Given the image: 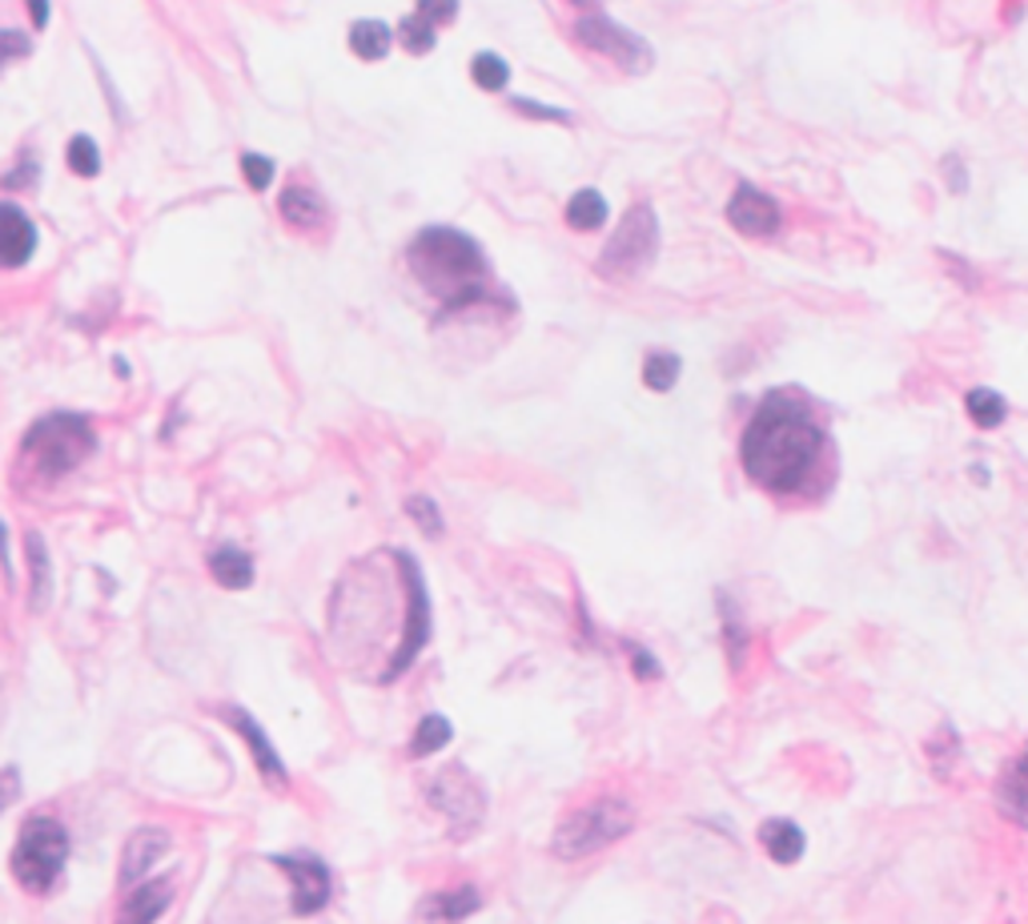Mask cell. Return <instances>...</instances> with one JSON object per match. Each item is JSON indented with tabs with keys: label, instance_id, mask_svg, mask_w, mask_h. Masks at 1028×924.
I'll list each match as a JSON object with an SVG mask.
<instances>
[{
	"label": "cell",
	"instance_id": "cell-13",
	"mask_svg": "<svg viewBox=\"0 0 1028 924\" xmlns=\"http://www.w3.org/2000/svg\"><path fill=\"white\" fill-rule=\"evenodd\" d=\"M165 853H169V832H161V828L134 832V836L125 841V853H121V888L141 884L145 876H149V868H154Z\"/></svg>",
	"mask_w": 1028,
	"mask_h": 924
},
{
	"label": "cell",
	"instance_id": "cell-16",
	"mask_svg": "<svg viewBox=\"0 0 1028 924\" xmlns=\"http://www.w3.org/2000/svg\"><path fill=\"white\" fill-rule=\"evenodd\" d=\"M997 808L1012 824L1028 828V748L1017 764H1008L1005 776L997 780Z\"/></svg>",
	"mask_w": 1028,
	"mask_h": 924
},
{
	"label": "cell",
	"instance_id": "cell-38",
	"mask_svg": "<svg viewBox=\"0 0 1028 924\" xmlns=\"http://www.w3.org/2000/svg\"><path fill=\"white\" fill-rule=\"evenodd\" d=\"M29 17L37 29H45L49 24V0H29Z\"/></svg>",
	"mask_w": 1028,
	"mask_h": 924
},
{
	"label": "cell",
	"instance_id": "cell-25",
	"mask_svg": "<svg viewBox=\"0 0 1028 924\" xmlns=\"http://www.w3.org/2000/svg\"><path fill=\"white\" fill-rule=\"evenodd\" d=\"M679 374H683V358H679L675 350H651L648 358H643V386L655 394H668L675 391Z\"/></svg>",
	"mask_w": 1028,
	"mask_h": 924
},
{
	"label": "cell",
	"instance_id": "cell-32",
	"mask_svg": "<svg viewBox=\"0 0 1028 924\" xmlns=\"http://www.w3.org/2000/svg\"><path fill=\"white\" fill-rule=\"evenodd\" d=\"M623 651H627V659H631V671H635V679H643V684H651V679H659L663 676V663H659L655 656H651L648 647L639 643V639H627L623 643Z\"/></svg>",
	"mask_w": 1028,
	"mask_h": 924
},
{
	"label": "cell",
	"instance_id": "cell-24",
	"mask_svg": "<svg viewBox=\"0 0 1028 924\" xmlns=\"http://www.w3.org/2000/svg\"><path fill=\"white\" fill-rule=\"evenodd\" d=\"M346 41H350V52L358 61H382L394 45V32H391V24H382V21H354Z\"/></svg>",
	"mask_w": 1028,
	"mask_h": 924
},
{
	"label": "cell",
	"instance_id": "cell-17",
	"mask_svg": "<svg viewBox=\"0 0 1028 924\" xmlns=\"http://www.w3.org/2000/svg\"><path fill=\"white\" fill-rule=\"evenodd\" d=\"M478 908H483V896H478V888H471V884L451 888V893H434L422 901V916H426V921H443V924L466 921V916H474Z\"/></svg>",
	"mask_w": 1028,
	"mask_h": 924
},
{
	"label": "cell",
	"instance_id": "cell-2",
	"mask_svg": "<svg viewBox=\"0 0 1028 924\" xmlns=\"http://www.w3.org/2000/svg\"><path fill=\"white\" fill-rule=\"evenodd\" d=\"M406 266H411V274L431 289L434 298L443 302V314H458V309H474L483 306V302L498 298L491 286L486 254L463 229L451 226L422 229L411 242V249H406Z\"/></svg>",
	"mask_w": 1028,
	"mask_h": 924
},
{
	"label": "cell",
	"instance_id": "cell-8",
	"mask_svg": "<svg viewBox=\"0 0 1028 924\" xmlns=\"http://www.w3.org/2000/svg\"><path fill=\"white\" fill-rule=\"evenodd\" d=\"M394 559H398L402 583H406V619H402L398 651H394V659L386 663V671H382V684L398 679L402 671L411 668L414 659L422 656V647L431 643V596H426V583H422L418 563H414V554H406V551H398Z\"/></svg>",
	"mask_w": 1028,
	"mask_h": 924
},
{
	"label": "cell",
	"instance_id": "cell-30",
	"mask_svg": "<svg viewBox=\"0 0 1028 924\" xmlns=\"http://www.w3.org/2000/svg\"><path fill=\"white\" fill-rule=\"evenodd\" d=\"M398 41L406 52H414V57H422V52H431L434 41H438V32H434V24H426L414 12V17H406V21L398 24Z\"/></svg>",
	"mask_w": 1028,
	"mask_h": 924
},
{
	"label": "cell",
	"instance_id": "cell-37",
	"mask_svg": "<svg viewBox=\"0 0 1028 924\" xmlns=\"http://www.w3.org/2000/svg\"><path fill=\"white\" fill-rule=\"evenodd\" d=\"M945 177H948V185H952V194H968V169L957 154L945 157Z\"/></svg>",
	"mask_w": 1028,
	"mask_h": 924
},
{
	"label": "cell",
	"instance_id": "cell-29",
	"mask_svg": "<svg viewBox=\"0 0 1028 924\" xmlns=\"http://www.w3.org/2000/svg\"><path fill=\"white\" fill-rule=\"evenodd\" d=\"M65 157H69V169L77 177H97V174H101V149H97L93 137L77 134L69 141V149H65Z\"/></svg>",
	"mask_w": 1028,
	"mask_h": 924
},
{
	"label": "cell",
	"instance_id": "cell-31",
	"mask_svg": "<svg viewBox=\"0 0 1028 924\" xmlns=\"http://www.w3.org/2000/svg\"><path fill=\"white\" fill-rule=\"evenodd\" d=\"M406 514H411L414 523H418L422 534H431V539H438V534H443V511H438V503H434V499H426V494H414V499H406Z\"/></svg>",
	"mask_w": 1028,
	"mask_h": 924
},
{
	"label": "cell",
	"instance_id": "cell-22",
	"mask_svg": "<svg viewBox=\"0 0 1028 924\" xmlns=\"http://www.w3.org/2000/svg\"><path fill=\"white\" fill-rule=\"evenodd\" d=\"M278 209L286 217V226L294 229H314L326 222V201L314 189H306V185H289L286 194H281Z\"/></svg>",
	"mask_w": 1028,
	"mask_h": 924
},
{
	"label": "cell",
	"instance_id": "cell-39",
	"mask_svg": "<svg viewBox=\"0 0 1028 924\" xmlns=\"http://www.w3.org/2000/svg\"><path fill=\"white\" fill-rule=\"evenodd\" d=\"M571 4H579V9H595L599 0H571Z\"/></svg>",
	"mask_w": 1028,
	"mask_h": 924
},
{
	"label": "cell",
	"instance_id": "cell-10",
	"mask_svg": "<svg viewBox=\"0 0 1028 924\" xmlns=\"http://www.w3.org/2000/svg\"><path fill=\"white\" fill-rule=\"evenodd\" d=\"M728 222L740 229L743 237H755V242H763V237L780 234L783 209H780V201H775L771 194L755 189L751 181H740V185H735V194H731V201H728Z\"/></svg>",
	"mask_w": 1028,
	"mask_h": 924
},
{
	"label": "cell",
	"instance_id": "cell-26",
	"mask_svg": "<svg viewBox=\"0 0 1028 924\" xmlns=\"http://www.w3.org/2000/svg\"><path fill=\"white\" fill-rule=\"evenodd\" d=\"M454 739V728H451V719L446 716H422L418 719V728H414V736H411V756L414 760H426V756H434V751H443L446 744Z\"/></svg>",
	"mask_w": 1028,
	"mask_h": 924
},
{
	"label": "cell",
	"instance_id": "cell-6",
	"mask_svg": "<svg viewBox=\"0 0 1028 924\" xmlns=\"http://www.w3.org/2000/svg\"><path fill=\"white\" fill-rule=\"evenodd\" d=\"M659 257V217L651 206H635L623 214L615 234L607 237V246L599 254V274L607 282H631V277L648 274Z\"/></svg>",
	"mask_w": 1028,
	"mask_h": 924
},
{
	"label": "cell",
	"instance_id": "cell-18",
	"mask_svg": "<svg viewBox=\"0 0 1028 924\" xmlns=\"http://www.w3.org/2000/svg\"><path fill=\"white\" fill-rule=\"evenodd\" d=\"M24 554H29V607L32 611H45L52 599V563H49V547L37 531L24 534Z\"/></svg>",
	"mask_w": 1028,
	"mask_h": 924
},
{
	"label": "cell",
	"instance_id": "cell-23",
	"mask_svg": "<svg viewBox=\"0 0 1028 924\" xmlns=\"http://www.w3.org/2000/svg\"><path fill=\"white\" fill-rule=\"evenodd\" d=\"M563 217H566V226L579 229V234H595V229H603V222H607V197L599 194V189H575L571 201H566Z\"/></svg>",
	"mask_w": 1028,
	"mask_h": 924
},
{
	"label": "cell",
	"instance_id": "cell-36",
	"mask_svg": "<svg viewBox=\"0 0 1028 924\" xmlns=\"http://www.w3.org/2000/svg\"><path fill=\"white\" fill-rule=\"evenodd\" d=\"M418 17L426 24H451L458 17V0H418Z\"/></svg>",
	"mask_w": 1028,
	"mask_h": 924
},
{
	"label": "cell",
	"instance_id": "cell-34",
	"mask_svg": "<svg viewBox=\"0 0 1028 924\" xmlns=\"http://www.w3.org/2000/svg\"><path fill=\"white\" fill-rule=\"evenodd\" d=\"M32 52V41L24 37V32L17 29H0V72L9 69L12 61H24Z\"/></svg>",
	"mask_w": 1028,
	"mask_h": 924
},
{
	"label": "cell",
	"instance_id": "cell-4",
	"mask_svg": "<svg viewBox=\"0 0 1028 924\" xmlns=\"http://www.w3.org/2000/svg\"><path fill=\"white\" fill-rule=\"evenodd\" d=\"M97 446V434L89 419L81 414H45L41 422H32L24 434V459L32 462V471L41 479H61V474L77 471Z\"/></svg>",
	"mask_w": 1028,
	"mask_h": 924
},
{
	"label": "cell",
	"instance_id": "cell-14",
	"mask_svg": "<svg viewBox=\"0 0 1028 924\" xmlns=\"http://www.w3.org/2000/svg\"><path fill=\"white\" fill-rule=\"evenodd\" d=\"M37 249V226H32L24 209L0 206V266L21 269Z\"/></svg>",
	"mask_w": 1028,
	"mask_h": 924
},
{
	"label": "cell",
	"instance_id": "cell-27",
	"mask_svg": "<svg viewBox=\"0 0 1028 924\" xmlns=\"http://www.w3.org/2000/svg\"><path fill=\"white\" fill-rule=\"evenodd\" d=\"M965 411H968V419L977 422L980 431H997L1000 422L1008 419V402H1005V394L988 391V386H977V391L965 394Z\"/></svg>",
	"mask_w": 1028,
	"mask_h": 924
},
{
	"label": "cell",
	"instance_id": "cell-9",
	"mask_svg": "<svg viewBox=\"0 0 1028 924\" xmlns=\"http://www.w3.org/2000/svg\"><path fill=\"white\" fill-rule=\"evenodd\" d=\"M575 41L583 45L586 52H599V57H607V61H615L619 69H627V72H648L651 61H655L651 45L643 41L639 32L615 24L607 12H599V9L579 17Z\"/></svg>",
	"mask_w": 1028,
	"mask_h": 924
},
{
	"label": "cell",
	"instance_id": "cell-15",
	"mask_svg": "<svg viewBox=\"0 0 1028 924\" xmlns=\"http://www.w3.org/2000/svg\"><path fill=\"white\" fill-rule=\"evenodd\" d=\"M760 844L763 853L771 856V864H780V868H792V864L803 861V853H808V836H803V828L795 820H788V816H771V820L760 824Z\"/></svg>",
	"mask_w": 1028,
	"mask_h": 924
},
{
	"label": "cell",
	"instance_id": "cell-21",
	"mask_svg": "<svg viewBox=\"0 0 1028 924\" xmlns=\"http://www.w3.org/2000/svg\"><path fill=\"white\" fill-rule=\"evenodd\" d=\"M209 576L221 587H229V591H246L254 583V559L241 547L226 543L217 547V551H209Z\"/></svg>",
	"mask_w": 1028,
	"mask_h": 924
},
{
	"label": "cell",
	"instance_id": "cell-33",
	"mask_svg": "<svg viewBox=\"0 0 1028 924\" xmlns=\"http://www.w3.org/2000/svg\"><path fill=\"white\" fill-rule=\"evenodd\" d=\"M514 114H526L531 121H551V125H571V114L566 109H555V105L531 101V97H511Z\"/></svg>",
	"mask_w": 1028,
	"mask_h": 924
},
{
	"label": "cell",
	"instance_id": "cell-7",
	"mask_svg": "<svg viewBox=\"0 0 1028 924\" xmlns=\"http://www.w3.org/2000/svg\"><path fill=\"white\" fill-rule=\"evenodd\" d=\"M426 800L446 816V828H451L454 841H466L478 832L486 816V792L483 784L474 780L463 764H451V768L434 771L431 784H426Z\"/></svg>",
	"mask_w": 1028,
	"mask_h": 924
},
{
	"label": "cell",
	"instance_id": "cell-28",
	"mask_svg": "<svg viewBox=\"0 0 1028 924\" xmlns=\"http://www.w3.org/2000/svg\"><path fill=\"white\" fill-rule=\"evenodd\" d=\"M471 77L483 92H503L511 85V65L498 52H478L471 61Z\"/></svg>",
	"mask_w": 1028,
	"mask_h": 924
},
{
	"label": "cell",
	"instance_id": "cell-1",
	"mask_svg": "<svg viewBox=\"0 0 1028 924\" xmlns=\"http://www.w3.org/2000/svg\"><path fill=\"white\" fill-rule=\"evenodd\" d=\"M823 459H828V431L812 406L792 391L763 394L740 439V462L751 483L775 499H795L816 486Z\"/></svg>",
	"mask_w": 1028,
	"mask_h": 924
},
{
	"label": "cell",
	"instance_id": "cell-12",
	"mask_svg": "<svg viewBox=\"0 0 1028 924\" xmlns=\"http://www.w3.org/2000/svg\"><path fill=\"white\" fill-rule=\"evenodd\" d=\"M221 719H226V724L237 731V736L246 739V748H249V756H254L257 771H261V776H266V780L274 784V788H286V784H289V771H286V764H281L278 748L269 744L266 728H261V724H257V719L249 716L246 708H221Z\"/></svg>",
	"mask_w": 1028,
	"mask_h": 924
},
{
	"label": "cell",
	"instance_id": "cell-5",
	"mask_svg": "<svg viewBox=\"0 0 1028 924\" xmlns=\"http://www.w3.org/2000/svg\"><path fill=\"white\" fill-rule=\"evenodd\" d=\"M69 861V832L57 816H29L12 848V876L29 893H49Z\"/></svg>",
	"mask_w": 1028,
	"mask_h": 924
},
{
	"label": "cell",
	"instance_id": "cell-3",
	"mask_svg": "<svg viewBox=\"0 0 1028 924\" xmlns=\"http://www.w3.org/2000/svg\"><path fill=\"white\" fill-rule=\"evenodd\" d=\"M635 828V808H631L623 796H599V800H586L579 808H571L563 820L551 832V853L559 861L575 864L586 856L603 853L611 844H619L627 832Z\"/></svg>",
	"mask_w": 1028,
	"mask_h": 924
},
{
	"label": "cell",
	"instance_id": "cell-35",
	"mask_svg": "<svg viewBox=\"0 0 1028 924\" xmlns=\"http://www.w3.org/2000/svg\"><path fill=\"white\" fill-rule=\"evenodd\" d=\"M241 177H246L249 189H269V181H274V161L261 154H241Z\"/></svg>",
	"mask_w": 1028,
	"mask_h": 924
},
{
	"label": "cell",
	"instance_id": "cell-19",
	"mask_svg": "<svg viewBox=\"0 0 1028 924\" xmlns=\"http://www.w3.org/2000/svg\"><path fill=\"white\" fill-rule=\"evenodd\" d=\"M720 636H723V651H728V663L731 671L743 668V656H748L751 647V631L748 623H743V611L735 607V599L728 596V591H720Z\"/></svg>",
	"mask_w": 1028,
	"mask_h": 924
},
{
	"label": "cell",
	"instance_id": "cell-11",
	"mask_svg": "<svg viewBox=\"0 0 1028 924\" xmlns=\"http://www.w3.org/2000/svg\"><path fill=\"white\" fill-rule=\"evenodd\" d=\"M274 864H278L281 873L289 876V884H294V913L298 916H314L322 913L329 904V868L326 861H318V856H306V853H294V856H274Z\"/></svg>",
	"mask_w": 1028,
	"mask_h": 924
},
{
	"label": "cell",
	"instance_id": "cell-20",
	"mask_svg": "<svg viewBox=\"0 0 1028 924\" xmlns=\"http://www.w3.org/2000/svg\"><path fill=\"white\" fill-rule=\"evenodd\" d=\"M169 908V888L165 884H134V893L125 896L117 924H154Z\"/></svg>",
	"mask_w": 1028,
	"mask_h": 924
}]
</instances>
